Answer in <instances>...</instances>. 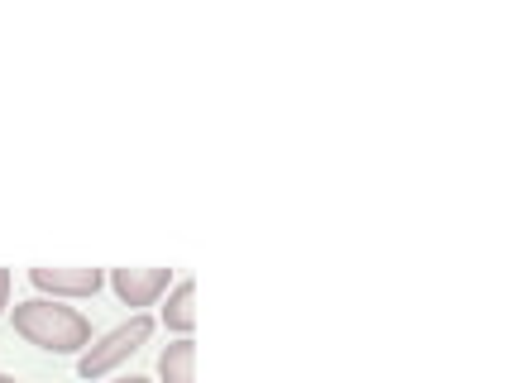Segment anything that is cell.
<instances>
[{"label":"cell","instance_id":"cell-9","mask_svg":"<svg viewBox=\"0 0 512 383\" xmlns=\"http://www.w3.org/2000/svg\"><path fill=\"white\" fill-rule=\"evenodd\" d=\"M0 383H15V379H10V374H0Z\"/></svg>","mask_w":512,"mask_h":383},{"label":"cell","instance_id":"cell-8","mask_svg":"<svg viewBox=\"0 0 512 383\" xmlns=\"http://www.w3.org/2000/svg\"><path fill=\"white\" fill-rule=\"evenodd\" d=\"M111 383H154V379H144V374H125V379H111Z\"/></svg>","mask_w":512,"mask_h":383},{"label":"cell","instance_id":"cell-5","mask_svg":"<svg viewBox=\"0 0 512 383\" xmlns=\"http://www.w3.org/2000/svg\"><path fill=\"white\" fill-rule=\"evenodd\" d=\"M163 326L178 331V336H192V326H197V283H192V278H178V283L168 288Z\"/></svg>","mask_w":512,"mask_h":383},{"label":"cell","instance_id":"cell-4","mask_svg":"<svg viewBox=\"0 0 512 383\" xmlns=\"http://www.w3.org/2000/svg\"><path fill=\"white\" fill-rule=\"evenodd\" d=\"M111 288L125 307L144 312L173 288V269H111Z\"/></svg>","mask_w":512,"mask_h":383},{"label":"cell","instance_id":"cell-2","mask_svg":"<svg viewBox=\"0 0 512 383\" xmlns=\"http://www.w3.org/2000/svg\"><path fill=\"white\" fill-rule=\"evenodd\" d=\"M149 336H154V316L149 312H134L130 321H120L115 331H106V336L96 340V345H87L82 355H77V374L87 383L106 379L111 369H120V364L130 360L139 345H149Z\"/></svg>","mask_w":512,"mask_h":383},{"label":"cell","instance_id":"cell-6","mask_svg":"<svg viewBox=\"0 0 512 383\" xmlns=\"http://www.w3.org/2000/svg\"><path fill=\"white\" fill-rule=\"evenodd\" d=\"M197 340L192 336H178L163 355H158V379L163 383H197Z\"/></svg>","mask_w":512,"mask_h":383},{"label":"cell","instance_id":"cell-1","mask_svg":"<svg viewBox=\"0 0 512 383\" xmlns=\"http://www.w3.org/2000/svg\"><path fill=\"white\" fill-rule=\"evenodd\" d=\"M15 331L48 355H82L91 345V321L58 297H24L15 302Z\"/></svg>","mask_w":512,"mask_h":383},{"label":"cell","instance_id":"cell-7","mask_svg":"<svg viewBox=\"0 0 512 383\" xmlns=\"http://www.w3.org/2000/svg\"><path fill=\"white\" fill-rule=\"evenodd\" d=\"M10 307V269H0V316Z\"/></svg>","mask_w":512,"mask_h":383},{"label":"cell","instance_id":"cell-3","mask_svg":"<svg viewBox=\"0 0 512 383\" xmlns=\"http://www.w3.org/2000/svg\"><path fill=\"white\" fill-rule=\"evenodd\" d=\"M29 283L39 288V297H91L101 283H106V273L101 269H53V264H34L29 269Z\"/></svg>","mask_w":512,"mask_h":383}]
</instances>
